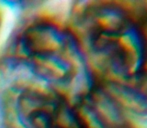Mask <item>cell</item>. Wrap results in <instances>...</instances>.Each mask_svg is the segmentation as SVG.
Instances as JSON below:
<instances>
[{
	"instance_id": "6da1fadb",
	"label": "cell",
	"mask_w": 147,
	"mask_h": 128,
	"mask_svg": "<svg viewBox=\"0 0 147 128\" xmlns=\"http://www.w3.org/2000/svg\"><path fill=\"white\" fill-rule=\"evenodd\" d=\"M17 45L19 58L33 73L72 92L74 78L87 69L80 46L59 26L34 24L22 33Z\"/></svg>"
},
{
	"instance_id": "7a4b0ae2",
	"label": "cell",
	"mask_w": 147,
	"mask_h": 128,
	"mask_svg": "<svg viewBox=\"0 0 147 128\" xmlns=\"http://www.w3.org/2000/svg\"><path fill=\"white\" fill-rule=\"evenodd\" d=\"M19 116L26 128H79L69 103L57 95L29 92L19 98Z\"/></svg>"
},
{
	"instance_id": "3957f363",
	"label": "cell",
	"mask_w": 147,
	"mask_h": 128,
	"mask_svg": "<svg viewBox=\"0 0 147 128\" xmlns=\"http://www.w3.org/2000/svg\"><path fill=\"white\" fill-rule=\"evenodd\" d=\"M107 95H111L116 102L120 103L126 110L133 112H144L147 110V100L141 93L121 84L109 83L105 87Z\"/></svg>"
},
{
	"instance_id": "277c9868",
	"label": "cell",
	"mask_w": 147,
	"mask_h": 128,
	"mask_svg": "<svg viewBox=\"0 0 147 128\" xmlns=\"http://www.w3.org/2000/svg\"><path fill=\"white\" fill-rule=\"evenodd\" d=\"M95 112L104 123L118 126L124 120V116L118 111L115 103L110 100V97L103 92H96L94 95Z\"/></svg>"
},
{
	"instance_id": "5b68a950",
	"label": "cell",
	"mask_w": 147,
	"mask_h": 128,
	"mask_svg": "<svg viewBox=\"0 0 147 128\" xmlns=\"http://www.w3.org/2000/svg\"><path fill=\"white\" fill-rule=\"evenodd\" d=\"M93 20L107 32H115L122 26L123 14L116 7H103L97 11Z\"/></svg>"
},
{
	"instance_id": "8992f818",
	"label": "cell",
	"mask_w": 147,
	"mask_h": 128,
	"mask_svg": "<svg viewBox=\"0 0 147 128\" xmlns=\"http://www.w3.org/2000/svg\"><path fill=\"white\" fill-rule=\"evenodd\" d=\"M117 42L126 51V54H142L141 40L138 32L134 28H126L118 36Z\"/></svg>"
},
{
	"instance_id": "52a82bcc",
	"label": "cell",
	"mask_w": 147,
	"mask_h": 128,
	"mask_svg": "<svg viewBox=\"0 0 147 128\" xmlns=\"http://www.w3.org/2000/svg\"><path fill=\"white\" fill-rule=\"evenodd\" d=\"M145 5H146V6H145V9H147V2L145 3Z\"/></svg>"
}]
</instances>
